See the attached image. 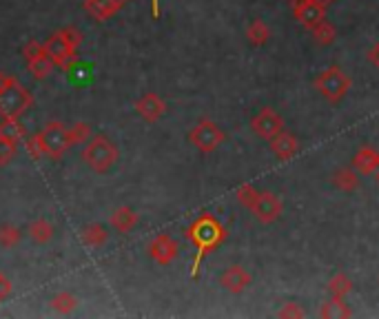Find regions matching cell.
I'll use <instances>...</instances> for the list:
<instances>
[{"label":"cell","mask_w":379,"mask_h":319,"mask_svg":"<svg viewBox=\"0 0 379 319\" xmlns=\"http://www.w3.org/2000/svg\"><path fill=\"white\" fill-rule=\"evenodd\" d=\"M311 34H313L315 42L320 44V47H328V44H333L337 40V29H335V25L328 23V20H322L315 29H311Z\"/></svg>","instance_id":"cell-25"},{"label":"cell","mask_w":379,"mask_h":319,"mask_svg":"<svg viewBox=\"0 0 379 319\" xmlns=\"http://www.w3.org/2000/svg\"><path fill=\"white\" fill-rule=\"evenodd\" d=\"M226 140V133L220 129L218 123L213 120H200L198 125H195L191 131H189V142L200 151V154H213V151L220 149V144H224Z\"/></svg>","instance_id":"cell-7"},{"label":"cell","mask_w":379,"mask_h":319,"mask_svg":"<svg viewBox=\"0 0 379 319\" xmlns=\"http://www.w3.org/2000/svg\"><path fill=\"white\" fill-rule=\"evenodd\" d=\"M107 239H109V233L107 229H104L102 224L94 222V224H87L85 229L80 231V242L85 246H91V249H100L107 244Z\"/></svg>","instance_id":"cell-20"},{"label":"cell","mask_w":379,"mask_h":319,"mask_svg":"<svg viewBox=\"0 0 379 319\" xmlns=\"http://www.w3.org/2000/svg\"><path fill=\"white\" fill-rule=\"evenodd\" d=\"M23 239V231L13 224H3L0 226V246L3 249H13Z\"/></svg>","instance_id":"cell-28"},{"label":"cell","mask_w":379,"mask_h":319,"mask_svg":"<svg viewBox=\"0 0 379 319\" xmlns=\"http://www.w3.org/2000/svg\"><path fill=\"white\" fill-rule=\"evenodd\" d=\"M34 104V96L13 78L0 71V118H20Z\"/></svg>","instance_id":"cell-4"},{"label":"cell","mask_w":379,"mask_h":319,"mask_svg":"<svg viewBox=\"0 0 379 319\" xmlns=\"http://www.w3.org/2000/svg\"><path fill=\"white\" fill-rule=\"evenodd\" d=\"M375 184H377V187H379V169H377V171H375Z\"/></svg>","instance_id":"cell-36"},{"label":"cell","mask_w":379,"mask_h":319,"mask_svg":"<svg viewBox=\"0 0 379 319\" xmlns=\"http://www.w3.org/2000/svg\"><path fill=\"white\" fill-rule=\"evenodd\" d=\"M27 142V151L32 158H42L47 156L51 160H60L65 156V151L71 144V135H69V127H65L63 123L58 120H51L49 125H44L38 133L34 135H27L25 138Z\"/></svg>","instance_id":"cell-2"},{"label":"cell","mask_w":379,"mask_h":319,"mask_svg":"<svg viewBox=\"0 0 379 319\" xmlns=\"http://www.w3.org/2000/svg\"><path fill=\"white\" fill-rule=\"evenodd\" d=\"M127 3H131V0H85V11L96 23H107L118 11H123Z\"/></svg>","instance_id":"cell-14"},{"label":"cell","mask_w":379,"mask_h":319,"mask_svg":"<svg viewBox=\"0 0 379 319\" xmlns=\"http://www.w3.org/2000/svg\"><path fill=\"white\" fill-rule=\"evenodd\" d=\"M151 16L160 18V0H151Z\"/></svg>","instance_id":"cell-34"},{"label":"cell","mask_w":379,"mask_h":319,"mask_svg":"<svg viewBox=\"0 0 379 319\" xmlns=\"http://www.w3.org/2000/svg\"><path fill=\"white\" fill-rule=\"evenodd\" d=\"M282 211H284V204L280 200V195L271 193V191H260V197H257V202L251 208V213L260 224L278 222L280 215H282Z\"/></svg>","instance_id":"cell-9"},{"label":"cell","mask_w":379,"mask_h":319,"mask_svg":"<svg viewBox=\"0 0 379 319\" xmlns=\"http://www.w3.org/2000/svg\"><path fill=\"white\" fill-rule=\"evenodd\" d=\"M278 317H282V319H299V317H304V311H302L295 301H286L284 304V308H280L278 311Z\"/></svg>","instance_id":"cell-32"},{"label":"cell","mask_w":379,"mask_h":319,"mask_svg":"<svg viewBox=\"0 0 379 319\" xmlns=\"http://www.w3.org/2000/svg\"><path fill=\"white\" fill-rule=\"evenodd\" d=\"M180 253V244L171 237V235H166V233H160L158 237L151 239V244H149V257L154 260L158 266H169L173 264V260L178 257Z\"/></svg>","instance_id":"cell-12"},{"label":"cell","mask_w":379,"mask_h":319,"mask_svg":"<svg viewBox=\"0 0 379 319\" xmlns=\"http://www.w3.org/2000/svg\"><path fill=\"white\" fill-rule=\"evenodd\" d=\"M111 229L118 231V233H129L131 229H135V224H138V213H135L131 206H120L113 211L111 215Z\"/></svg>","instance_id":"cell-18"},{"label":"cell","mask_w":379,"mask_h":319,"mask_svg":"<svg viewBox=\"0 0 379 319\" xmlns=\"http://www.w3.org/2000/svg\"><path fill=\"white\" fill-rule=\"evenodd\" d=\"M251 282H253L251 273H249L244 266H240V264L229 266V268L222 273V277H220V284H222L229 293H233V295L244 293L247 288L251 286Z\"/></svg>","instance_id":"cell-15"},{"label":"cell","mask_w":379,"mask_h":319,"mask_svg":"<svg viewBox=\"0 0 379 319\" xmlns=\"http://www.w3.org/2000/svg\"><path fill=\"white\" fill-rule=\"evenodd\" d=\"M135 111H138V115L144 120V123L156 125L166 113V102L158 94H154V91H147V94L135 102Z\"/></svg>","instance_id":"cell-13"},{"label":"cell","mask_w":379,"mask_h":319,"mask_svg":"<svg viewBox=\"0 0 379 319\" xmlns=\"http://www.w3.org/2000/svg\"><path fill=\"white\" fill-rule=\"evenodd\" d=\"M69 135H71V144H85L91 138V129L87 123H75L73 127H69Z\"/></svg>","instance_id":"cell-31"},{"label":"cell","mask_w":379,"mask_h":319,"mask_svg":"<svg viewBox=\"0 0 379 319\" xmlns=\"http://www.w3.org/2000/svg\"><path fill=\"white\" fill-rule=\"evenodd\" d=\"M368 60H371V63H373V65H375V67L379 69V42H377L375 47H373V49L368 51Z\"/></svg>","instance_id":"cell-33"},{"label":"cell","mask_w":379,"mask_h":319,"mask_svg":"<svg viewBox=\"0 0 379 319\" xmlns=\"http://www.w3.org/2000/svg\"><path fill=\"white\" fill-rule=\"evenodd\" d=\"M0 135H5L9 140H16L20 144L27 138V131L20 125V118H3L0 120Z\"/></svg>","instance_id":"cell-24"},{"label":"cell","mask_w":379,"mask_h":319,"mask_svg":"<svg viewBox=\"0 0 379 319\" xmlns=\"http://www.w3.org/2000/svg\"><path fill=\"white\" fill-rule=\"evenodd\" d=\"M235 197H237V202L242 206H247L249 211L253 208V204L257 202V197H260V191H257L253 184H242L237 191H235Z\"/></svg>","instance_id":"cell-30"},{"label":"cell","mask_w":379,"mask_h":319,"mask_svg":"<svg viewBox=\"0 0 379 319\" xmlns=\"http://www.w3.org/2000/svg\"><path fill=\"white\" fill-rule=\"evenodd\" d=\"M251 129L255 135H260L262 140H271L275 138L280 131H284V120L278 111H273L271 106H264V109L251 120Z\"/></svg>","instance_id":"cell-10"},{"label":"cell","mask_w":379,"mask_h":319,"mask_svg":"<svg viewBox=\"0 0 379 319\" xmlns=\"http://www.w3.org/2000/svg\"><path fill=\"white\" fill-rule=\"evenodd\" d=\"M330 182H333V187H335V189H340L344 193H353L359 187V173L353 169V166H351V169H348V166H342V169H337L335 173L330 175Z\"/></svg>","instance_id":"cell-19"},{"label":"cell","mask_w":379,"mask_h":319,"mask_svg":"<svg viewBox=\"0 0 379 319\" xmlns=\"http://www.w3.org/2000/svg\"><path fill=\"white\" fill-rule=\"evenodd\" d=\"M82 160L87 162L89 169H94L96 173H109L116 162H118V146L107 138V135H94L89 138L82 151Z\"/></svg>","instance_id":"cell-5"},{"label":"cell","mask_w":379,"mask_h":319,"mask_svg":"<svg viewBox=\"0 0 379 319\" xmlns=\"http://www.w3.org/2000/svg\"><path fill=\"white\" fill-rule=\"evenodd\" d=\"M187 237H189L191 244L195 246V260H193V264H191V277L198 280L200 266H202V262H204V257L211 255L213 251H218V249L224 244L226 229H224V224H222L218 218L211 215V213H202L200 218H195V220L189 224Z\"/></svg>","instance_id":"cell-1"},{"label":"cell","mask_w":379,"mask_h":319,"mask_svg":"<svg viewBox=\"0 0 379 319\" xmlns=\"http://www.w3.org/2000/svg\"><path fill=\"white\" fill-rule=\"evenodd\" d=\"M351 166L359 175H373L379 169V151L373 146H361L353 156Z\"/></svg>","instance_id":"cell-17"},{"label":"cell","mask_w":379,"mask_h":319,"mask_svg":"<svg viewBox=\"0 0 379 319\" xmlns=\"http://www.w3.org/2000/svg\"><path fill=\"white\" fill-rule=\"evenodd\" d=\"M320 317H326V319H344V317H353V311L348 308L346 297H335V295H333L330 299L324 301V306H322V311H320Z\"/></svg>","instance_id":"cell-22"},{"label":"cell","mask_w":379,"mask_h":319,"mask_svg":"<svg viewBox=\"0 0 379 319\" xmlns=\"http://www.w3.org/2000/svg\"><path fill=\"white\" fill-rule=\"evenodd\" d=\"M18 154V142L9 140L5 135H0V166H7Z\"/></svg>","instance_id":"cell-29"},{"label":"cell","mask_w":379,"mask_h":319,"mask_svg":"<svg viewBox=\"0 0 379 319\" xmlns=\"http://www.w3.org/2000/svg\"><path fill=\"white\" fill-rule=\"evenodd\" d=\"M315 3H317V5H322L324 9H328L333 3H335V0H315Z\"/></svg>","instance_id":"cell-35"},{"label":"cell","mask_w":379,"mask_h":319,"mask_svg":"<svg viewBox=\"0 0 379 319\" xmlns=\"http://www.w3.org/2000/svg\"><path fill=\"white\" fill-rule=\"evenodd\" d=\"M291 11L299 25H304L309 32L315 29L322 20H326V9L317 5L315 0H291Z\"/></svg>","instance_id":"cell-11"},{"label":"cell","mask_w":379,"mask_h":319,"mask_svg":"<svg viewBox=\"0 0 379 319\" xmlns=\"http://www.w3.org/2000/svg\"><path fill=\"white\" fill-rule=\"evenodd\" d=\"M23 56H25L27 71L32 73L36 80H44L51 73V69L56 67L51 56L47 54V49H44V42L29 40L23 47Z\"/></svg>","instance_id":"cell-8"},{"label":"cell","mask_w":379,"mask_h":319,"mask_svg":"<svg viewBox=\"0 0 379 319\" xmlns=\"http://www.w3.org/2000/svg\"><path fill=\"white\" fill-rule=\"evenodd\" d=\"M27 235L32 237V242H36V244H47V242H51L54 235H56V226L49 220L38 218V220H34L32 224H29Z\"/></svg>","instance_id":"cell-21"},{"label":"cell","mask_w":379,"mask_h":319,"mask_svg":"<svg viewBox=\"0 0 379 319\" xmlns=\"http://www.w3.org/2000/svg\"><path fill=\"white\" fill-rule=\"evenodd\" d=\"M271 151H273V156L280 158V160H291L297 156V151H299V142L293 133L289 131H280L275 138H271Z\"/></svg>","instance_id":"cell-16"},{"label":"cell","mask_w":379,"mask_h":319,"mask_svg":"<svg viewBox=\"0 0 379 319\" xmlns=\"http://www.w3.org/2000/svg\"><path fill=\"white\" fill-rule=\"evenodd\" d=\"M75 306H78V301H75V297L69 293V291H60L51 297V308L60 315H69L75 311Z\"/></svg>","instance_id":"cell-27"},{"label":"cell","mask_w":379,"mask_h":319,"mask_svg":"<svg viewBox=\"0 0 379 319\" xmlns=\"http://www.w3.org/2000/svg\"><path fill=\"white\" fill-rule=\"evenodd\" d=\"M82 44V34L75 27H63L44 40V49L51 56L54 65L65 73L78 63V47Z\"/></svg>","instance_id":"cell-3"},{"label":"cell","mask_w":379,"mask_h":319,"mask_svg":"<svg viewBox=\"0 0 379 319\" xmlns=\"http://www.w3.org/2000/svg\"><path fill=\"white\" fill-rule=\"evenodd\" d=\"M351 75H348L340 65H330L326 67L320 75L315 78V89L320 91V96L330 102V104H340L348 91H351Z\"/></svg>","instance_id":"cell-6"},{"label":"cell","mask_w":379,"mask_h":319,"mask_svg":"<svg viewBox=\"0 0 379 319\" xmlns=\"http://www.w3.org/2000/svg\"><path fill=\"white\" fill-rule=\"evenodd\" d=\"M247 38H249V42L253 44V47H264V44L268 42V38H271V29H268V25L264 20L255 18L247 29Z\"/></svg>","instance_id":"cell-23"},{"label":"cell","mask_w":379,"mask_h":319,"mask_svg":"<svg viewBox=\"0 0 379 319\" xmlns=\"http://www.w3.org/2000/svg\"><path fill=\"white\" fill-rule=\"evenodd\" d=\"M328 291L335 297H346L353 291V280L348 275H344V273H335V275L328 280Z\"/></svg>","instance_id":"cell-26"}]
</instances>
